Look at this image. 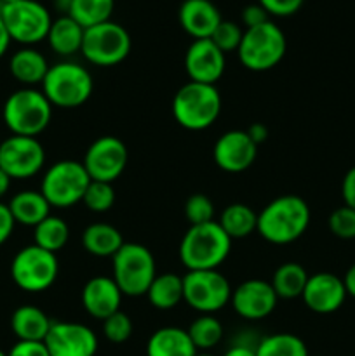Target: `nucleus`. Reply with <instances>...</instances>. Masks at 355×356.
<instances>
[{
	"mask_svg": "<svg viewBox=\"0 0 355 356\" xmlns=\"http://www.w3.org/2000/svg\"><path fill=\"white\" fill-rule=\"evenodd\" d=\"M308 225V204L296 195H282L258 214L256 232L274 245H287L301 238Z\"/></svg>",
	"mask_w": 355,
	"mask_h": 356,
	"instance_id": "f257e3e1",
	"label": "nucleus"
},
{
	"mask_svg": "<svg viewBox=\"0 0 355 356\" xmlns=\"http://www.w3.org/2000/svg\"><path fill=\"white\" fill-rule=\"evenodd\" d=\"M232 242L218 221L190 226L180 243L181 263L188 271L218 270L230 256Z\"/></svg>",
	"mask_w": 355,
	"mask_h": 356,
	"instance_id": "f03ea898",
	"label": "nucleus"
},
{
	"mask_svg": "<svg viewBox=\"0 0 355 356\" xmlns=\"http://www.w3.org/2000/svg\"><path fill=\"white\" fill-rule=\"evenodd\" d=\"M3 124L13 136L37 138L52 120V104L42 90L23 87L10 94L2 108Z\"/></svg>",
	"mask_w": 355,
	"mask_h": 356,
	"instance_id": "7ed1b4c3",
	"label": "nucleus"
},
{
	"mask_svg": "<svg viewBox=\"0 0 355 356\" xmlns=\"http://www.w3.org/2000/svg\"><path fill=\"white\" fill-rule=\"evenodd\" d=\"M221 113V94L216 86L188 82L178 89L173 99L174 120L188 131L209 129Z\"/></svg>",
	"mask_w": 355,
	"mask_h": 356,
	"instance_id": "20e7f679",
	"label": "nucleus"
},
{
	"mask_svg": "<svg viewBox=\"0 0 355 356\" xmlns=\"http://www.w3.org/2000/svg\"><path fill=\"white\" fill-rule=\"evenodd\" d=\"M94 82L89 70L79 63L61 61L49 68L42 92L52 106L77 108L82 106L93 96Z\"/></svg>",
	"mask_w": 355,
	"mask_h": 356,
	"instance_id": "39448f33",
	"label": "nucleus"
},
{
	"mask_svg": "<svg viewBox=\"0 0 355 356\" xmlns=\"http://www.w3.org/2000/svg\"><path fill=\"white\" fill-rule=\"evenodd\" d=\"M285 51L287 40L284 31L270 19L260 26L244 30L237 56L244 68L251 72H268L282 61Z\"/></svg>",
	"mask_w": 355,
	"mask_h": 356,
	"instance_id": "423d86ee",
	"label": "nucleus"
},
{
	"mask_svg": "<svg viewBox=\"0 0 355 356\" xmlns=\"http://www.w3.org/2000/svg\"><path fill=\"white\" fill-rule=\"evenodd\" d=\"M113 280L120 292L129 298L146 296L153 278L157 277V266L153 254L141 243L125 242L113 257Z\"/></svg>",
	"mask_w": 355,
	"mask_h": 356,
	"instance_id": "0eeeda50",
	"label": "nucleus"
},
{
	"mask_svg": "<svg viewBox=\"0 0 355 356\" xmlns=\"http://www.w3.org/2000/svg\"><path fill=\"white\" fill-rule=\"evenodd\" d=\"M0 17L6 24L10 40L24 47H31L45 40L54 21L47 7L37 0L3 3L0 6Z\"/></svg>",
	"mask_w": 355,
	"mask_h": 356,
	"instance_id": "6e6552de",
	"label": "nucleus"
},
{
	"mask_svg": "<svg viewBox=\"0 0 355 356\" xmlns=\"http://www.w3.org/2000/svg\"><path fill=\"white\" fill-rule=\"evenodd\" d=\"M89 183L90 177L82 162L61 160L52 163L44 174L40 193L51 204V207L68 209L82 202Z\"/></svg>",
	"mask_w": 355,
	"mask_h": 356,
	"instance_id": "1a4fd4ad",
	"label": "nucleus"
},
{
	"mask_svg": "<svg viewBox=\"0 0 355 356\" xmlns=\"http://www.w3.org/2000/svg\"><path fill=\"white\" fill-rule=\"evenodd\" d=\"M59 264L56 254L38 245H26L10 263V278L24 292H44L56 282Z\"/></svg>",
	"mask_w": 355,
	"mask_h": 356,
	"instance_id": "9d476101",
	"label": "nucleus"
},
{
	"mask_svg": "<svg viewBox=\"0 0 355 356\" xmlns=\"http://www.w3.org/2000/svg\"><path fill=\"white\" fill-rule=\"evenodd\" d=\"M131 35L115 21L96 24L84 31V58L94 66H115L124 61L131 52Z\"/></svg>",
	"mask_w": 355,
	"mask_h": 356,
	"instance_id": "9b49d317",
	"label": "nucleus"
},
{
	"mask_svg": "<svg viewBox=\"0 0 355 356\" xmlns=\"http://www.w3.org/2000/svg\"><path fill=\"white\" fill-rule=\"evenodd\" d=\"M232 285L218 270L188 271L183 277V301L202 315H212L232 301Z\"/></svg>",
	"mask_w": 355,
	"mask_h": 356,
	"instance_id": "f8f14e48",
	"label": "nucleus"
},
{
	"mask_svg": "<svg viewBox=\"0 0 355 356\" xmlns=\"http://www.w3.org/2000/svg\"><path fill=\"white\" fill-rule=\"evenodd\" d=\"M44 163V146L37 138L10 136L0 143V169L10 179H28L37 176Z\"/></svg>",
	"mask_w": 355,
	"mask_h": 356,
	"instance_id": "ddd939ff",
	"label": "nucleus"
},
{
	"mask_svg": "<svg viewBox=\"0 0 355 356\" xmlns=\"http://www.w3.org/2000/svg\"><path fill=\"white\" fill-rule=\"evenodd\" d=\"M82 163L93 181L113 183L127 165V148L115 136H101L87 148Z\"/></svg>",
	"mask_w": 355,
	"mask_h": 356,
	"instance_id": "4468645a",
	"label": "nucleus"
},
{
	"mask_svg": "<svg viewBox=\"0 0 355 356\" xmlns=\"http://www.w3.org/2000/svg\"><path fill=\"white\" fill-rule=\"evenodd\" d=\"M44 344L51 356H94L97 351L93 329L75 322H52Z\"/></svg>",
	"mask_w": 355,
	"mask_h": 356,
	"instance_id": "2eb2a0df",
	"label": "nucleus"
},
{
	"mask_svg": "<svg viewBox=\"0 0 355 356\" xmlns=\"http://www.w3.org/2000/svg\"><path fill=\"white\" fill-rule=\"evenodd\" d=\"M226 68L225 52L219 51L211 38L194 40L184 54V70L190 82L216 86Z\"/></svg>",
	"mask_w": 355,
	"mask_h": 356,
	"instance_id": "dca6fc26",
	"label": "nucleus"
},
{
	"mask_svg": "<svg viewBox=\"0 0 355 356\" xmlns=\"http://www.w3.org/2000/svg\"><path fill=\"white\" fill-rule=\"evenodd\" d=\"M258 155V145L247 131H228L214 143L212 159L221 170L239 174L249 169Z\"/></svg>",
	"mask_w": 355,
	"mask_h": 356,
	"instance_id": "f3484780",
	"label": "nucleus"
},
{
	"mask_svg": "<svg viewBox=\"0 0 355 356\" xmlns=\"http://www.w3.org/2000/svg\"><path fill=\"white\" fill-rule=\"evenodd\" d=\"M277 294L270 282L246 280L232 292V306L239 316L246 320H263L271 315L277 306Z\"/></svg>",
	"mask_w": 355,
	"mask_h": 356,
	"instance_id": "a211bd4d",
	"label": "nucleus"
},
{
	"mask_svg": "<svg viewBox=\"0 0 355 356\" xmlns=\"http://www.w3.org/2000/svg\"><path fill=\"white\" fill-rule=\"evenodd\" d=\"M347 296L343 278L336 277L334 273L320 271V273L310 275L301 298L306 308L312 309L313 313L329 315L345 305Z\"/></svg>",
	"mask_w": 355,
	"mask_h": 356,
	"instance_id": "6ab92c4d",
	"label": "nucleus"
},
{
	"mask_svg": "<svg viewBox=\"0 0 355 356\" xmlns=\"http://www.w3.org/2000/svg\"><path fill=\"white\" fill-rule=\"evenodd\" d=\"M122 292L113 278H108L100 275L94 277L84 285L82 291V305L84 309L89 313L93 318L106 320L113 313L120 312Z\"/></svg>",
	"mask_w": 355,
	"mask_h": 356,
	"instance_id": "aec40b11",
	"label": "nucleus"
},
{
	"mask_svg": "<svg viewBox=\"0 0 355 356\" xmlns=\"http://www.w3.org/2000/svg\"><path fill=\"white\" fill-rule=\"evenodd\" d=\"M181 28L194 40L211 38L223 17L219 9L211 0H184L178 10Z\"/></svg>",
	"mask_w": 355,
	"mask_h": 356,
	"instance_id": "412c9836",
	"label": "nucleus"
},
{
	"mask_svg": "<svg viewBox=\"0 0 355 356\" xmlns=\"http://www.w3.org/2000/svg\"><path fill=\"white\" fill-rule=\"evenodd\" d=\"M197 353L188 332L180 327H162L146 343V356H197Z\"/></svg>",
	"mask_w": 355,
	"mask_h": 356,
	"instance_id": "4be33fe9",
	"label": "nucleus"
},
{
	"mask_svg": "<svg viewBox=\"0 0 355 356\" xmlns=\"http://www.w3.org/2000/svg\"><path fill=\"white\" fill-rule=\"evenodd\" d=\"M49 68L51 66H49L45 56L33 47H23L10 56V75L26 87H33L44 82Z\"/></svg>",
	"mask_w": 355,
	"mask_h": 356,
	"instance_id": "5701e85b",
	"label": "nucleus"
},
{
	"mask_svg": "<svg viewBox=\"0 0 355 356\" xmlns=\"http://www.w3.org/2000/svg\"><path fill=\"white\" fill-rule=\"evenodd\" d=\"M7 205H9V211L16 225L35 228L38 222L44 221L47 216H51V204L45 200L40 191L35 190L19 191V193L10 198Z\"/></svg>",
	"mask_w": 355,
	"mask_h": 356,
	"instance_id": "b1692460",
	"label": "nucleus"
},
{
	"mask_svg": "<svg viewBox=\"0 0 355 356\" xmlns=\"http://www.w3.org/2000/svg\"><path fill=\"white\" fill-rule=\"evenodd\" d=\"M52 320L37 306H19L10 316V329L17 341H38L44 343Z\"/></svg>",
	"mask_w": 355,
	"mask_h": 356,
	"instance_id": "393cba45",
	"label": "nucleus"
},
{
	"mask_svg": "<svg viewBox=\"0 0 355 356\" xmlns=\"http://www.w3.org/2000/svg\"><path fill=\"white\" fill-rule=\"evenodd\" d=\"M84 28L77 23L75 19L63 14V16L56 17L51 24L47 38L49 47L56 52L58 56H73L80 52L84 42Z\"/></svg>",
	"mask_w": 355,
	"mask_h": 356,
	"instance_id": "a878e982",
	"label": "nucleus"
},
{
	"mask_svg": "<svg viewBox=\"0 0 355 356\" xmlns=\"http://www.w3.org/2000/svg\"><path fill=\"white\" fill-rule=\"evenodd\" d=\"M84 249L96 257H113L124 245L122 233L106 222H94L82 233Z\"/></svg>",
	"mask_w": 355,
	"mask_h": 356,
	"instance_id": "bb28decb",
	"label": "nucleus"
},
{
	"mask_svg": "<svg viewBox=\"0 0 355 356\" xmlns=\"http://www.w3.org/2000/svg\"><path fill=\"white\" fill-rule=\"evenodd\" d=\"M150 305L157 309H173L183 301V277L176 273H162L153 278L148 292H146Z\"/></svg>",
	"mask_w": 355,
	"mask_h": 356,
	"instance_id": "cd10ccee",
	"label": "nucleus"
},
{
	"mask_svg": "<svg viewBox=\"0 0 355 356\" xmlns=\"http://www.w3.org/2000/svg\"><path fill=\"white\" fill-rule=\"evenodd\" d=\"M219 226L232 240H242L258 229V214L246 204H232L219 216Z\"/></svg>",
	"mask_w": 355,
	"mask_h": 356,
	"instance_id": "c85d7f7f",
	"label": "nucleus"
},
{
	"mask_svg": "<svg viewBox=\"0 0 355 356\" xmlns=\"http://www.w3.org/2000/svg\"><path fill=\"white\" fill-rule=\"evenodd\" d=\"M310 275L298 263H284L275 270L270 284L278 299L301 298Z\"/></svg>",
	"mask_w": 355,
	"mask_h": 356,
	"instance_id": "c756f323",
	"label": "nucleus"
},
{
	"mask_svg": "<svg viewBox=\"0 0 355 356\" xmlns=\"http://www.w3.org/2000/svg\"><path fill=\"white\" fill-rule=\"evenodd\" d=\"M115 0H72L68 16L75 19L84 30L111 19Z\"/></svg>",
	"mask_w": 355,
	"mask_h": 356,
	"instance_id": "7c9ffc66",
	"label": "nucleus"
},
{
	"mask_svg": "<svg viewBox=\"0 0 355 356\" xmlns=\"http://www.w3.org/2000/svg\"><path fill=\"white\" fill-rule=\"evenodd\" d=\"M33 238L35 245L56 254L68 243L70 240V228L65 219L58 216H47L42 222L35 226Z\"/></svg>",
	"mask_w": 355,
	"mask_h": 356,
	"instance_id": "2f4dec72",
	"label": "nucleus"
},
{
	"mask_svg": "<svg viewBox=\"0 0 355 356\" xmlns=\"http://www.w3.org/2000/svg\"><path fill=\"white\" fill-rule=\"evenodd\" d=\"M256 356H310L306 344L294 334L281 332L263 337L256 344Z\"/></svg>",
	"mask_w": 355,
	"mask_h": 356,
	"instance_id": "473e14b6",
	"label": "nucleus"
},
{
	"mask_svg": "<svg viewBox=\"0 0 355 356\" xmlns=\"http://www.w3.org/2000/svg\"><path fill=\"white\" fill-rule=\"evenodd\" d=\"M187 332L197 351L212 350L223 339L221 322L212 315H200L198 318H195Z\"/></svg>",
	"mask_w": 355,
	"mask_h": 356,
	"instance_id": "72a5a7b5",
	"label": "nucleus"
},
{
	"mask_svg": "<svg viewBox=\"0 0 355 356\" xmlns=\"http://www.w3.org/2000/svg\"><path fill=\"white\" fill-rule=\"evenodd\" d=\"M82 202L90 212H96V214L108 212L115 204L113 186H111V183L90 179L89 186H87L86 193H84Z\"/></svg>",
	"mask_w": 355,
	"mask_h": 356,
	"instance_id": "f704fd0d",
	"label": "nucleus"
},
{
	"mask_svg": "<svg viewBox=\"0 0 355 356\" xmlns=\"http://www.w3.org/2000/svg\"><path fill=\"white\" fill-rule=\"evenodd\" d=\"M184 218L190 222V226L214 221V204L211 198L202 193L191 195L184 204Z\"/></svg>",
	"mask_w": 355,
	"mask_h": 356,
	"instance_id": "c9c22d12",
	"label": "nucleus"
},
{
	"mask_svg": "<svg viewBox=\"0 0 355 356\" xmlns=\"http://www.w3.org/2000/svg\"><path fill=\"white\" fill-rule=\"evenodd\" d=\"M242 37L244 30L239 24L233 23V21L223 19L214 30V33L211 35V40L214 42V45L219 51H223L226 54V52H233L239 49Z\"/></svg>",
	"mask_w": 355,
	"mask_h": 356,
	"instance_id": "e433bc0d",
	"label": "nucleus"
},
{
	"mask_svg": "<svg viewBox=\"0 0 355 356\" xmlns=\"http://www.w3.org/2000/svg\"><path fill=\"white\" fill-rule=\"evenodd\" d=\"M331 233L341 240H354L355 238V209L338 207L336 211L331 212L327 219Z\"/></svg>",
	"mask_w": 355,
	"mask_h": 356,
	"instance_id": "4c0bfd02",
	"label": "nucleus"
},
{
	"mask_svg": "<svg viewBox=\"0 0 355 356\" xmlns=\"http://www.w3.org/2000/svg\"><path fill=\"white\" fill-rule=\"evenodd\" d=\"M103 334L110 343L122 344L132 336V320L127 313L117 312L103 320Z\"/></svg>",
	"mask_w": 355,
	"mask_h": 356,
	"instance_id": "58836bf2",
	"label": "nucleus"
},
{
	"mask_svg": "<svg viewBox=\"0 0 355 356\" xmlns=\"http://www.w3.org/2000/svg\"><path fill=\"white\" fill-rule=\"evenodd\" d=\"M258 3H260L270 16L285 17L298 13L303 7V3H305V0H258Z\"/></svg>",
	"mask_w": 355,
	"mask_h": 356,
	"instance_id": "ea45409f",
	"label": "nucleus"
},
{
	"mask_svg": "<svg viewBox=\"0 0 355 356\" xmlns=\"http://www.w3.org/2000/svg\"><path fill=\"white\" fill-rule=\"evenodd\" d=\"M240 19H242V24L247 28L260 26V24L270 21V14L260 6V3H249L242 9V14H240Z\"/></svg>",
	"mask_w": 355,
	"mask_h": 356,
	"instance_id": "a19ab883",
	"label": "nucleus"
},
{
	"mask_svg": "<svg viewBox=\"0 0 355 356\" xmlns=\"http://www.w3.org/2000/svg\"><path fill=\"white\" fill-rule=\"evenodd\" d=\"M7 356H51L44 343L38 341H17Z\"/></svg>",
	"mask_w": 355,
	"mask_h": 356,
	"instance_id": "79ce46f5",
	"label": "nucleus"
},
{
	"mask_svg": "<svg viewBox=\"0 0 355 356\" xmlns=\"http://www.w3.org/2000/svg\"><path fill=\"white\" fill-rule=\"evenodd\" d=\"M14 226H16V221H14L13 214H10L9 205L0 202V245H3L10 238Z\"/></svg>",
	"mask_w": 355,
	"mask_h": 356,
	"instance_id": "37998d69",
	"label": "nucleus"
},
{
	"mask_svg": "<svg viewBox=\"0 0 355 356\" xmlns=\"http://www.w3.org/2000/svg\"><path fill=\"white\" fill-rule=\"evenodd\" d=\"M341 197L347 207L355 209V167H352L341 183Z\"/></svg>",
	"mask_w": 355,
	"mask_h": 356,
	"instance_id": "c03bdc74",
	"label": "nucleus"
},
{
	"mask_svg": "<svg viewBox=\"0 0 355 356\" xmlns=\"http://www.w3.org/2000/svg\"><path fill=\"white\" fill-rule=\"evenodd\" d=\"M247 134L253 139L256 145H261V143L267 141L268 138V129L265 124H253L249 129H247Z\"/></svg>",
	"mask_w": 355,
	"mask_h": 356,
	"instance_id": "a18cd8bd",
	"label": "nucleus"
},
{
	"mask_svg": "<svg viewBox=\"0 0 355 356\" xmlns=\"http://www.w3.org/2000/svg\"><path fill=\"white\" fill-rule=\"evenodd\" d=\"M223 356H256V346H249V344H235L230 348Z\"/></svg>",
	"mask_w": 355,
	"mask_h": 356,
	"instance_id": "49530a36",
	"label": "nucleus"
},
{
	"mask_svg": "<svg viewBox=\"0 0 355 356\" xmlns=\"http://www.w3.org/2000/svg\"><path fill=\"white\" fill-rule=\"evenodd\" d=\"M343 284H345V291H347V294L352 296V298H355V263L352 264V266L347 270V273H345Z\"/></svg>",
	"mask_w": 355,
	"mask_h": 356,
	"instance_id": "de8ad7c7",
	"label": "nucleus"
},
{
	"mask_svg": "<svg viewBox=\"0 0 355 356\" xmlns=\"http://www.w3.org/2000/svg\"><path fill=\"white\" fill-rule=\"evenodd\" d=\"M10 42H13V40H10L9 33H7L6 24H3L2 17H0V58H2V56L7 52V49H9Z\"/></svg>",
	"mask_w": 355,
	"mask_h": 356,
	"instance_id": "09e8293b",
	"label": "nucleus"
},
{
	"mask_svg": "<svg viewBox=\"0 0 355 356\" xmlns=\"http://www.w3.org/2000/svg\"><path fill=\"white\" fill-rule=\"evenodd\" d=\"M10 181H13V179H10V177L7 176V174L3 172L2 169H0V198L6 197V193L9 191Z\"/></svg>",
	"mask_w": 355,
	"mask_h": 356,
	"instance_id": "8fccbe9b",
	"label": "nucleus"
},
{
	"mask_svg": "<svg viewBox=\"0 0 355 356\" xmlns=\"http://www.w3.org/2000/svg\"><path fill=\"white\" fill-rule=\"evenodd\" d=\"M56 2V7H58L61 13L68 14V9H70V3H72V0H54Z\"/></svg>",
	"mask_w": 355,
	"mask_h": 356,
	"instance_id": "3c124183",
	"label": "nucleus"
},
{
	"mask_svg": "<svg viewBox=\"0 0 355 356\" xmlns=\"http://www.w3.org/2000/svg\"><path fill=\"white\" fill-rule=\"evenodd\" d=\"M13 2H19V0H0V6H3V3H13Z\"/></svg>",
	"mask_w": 355,
	"mask_h": 356,
	"instance_id": "603ef678",
	"label": "nucleus"
},
{
	"mask_svg": "<svg viewBox=\"0 0 355 356\" xmlns=\"http://www.w3.org/2000/svg\"><path fill=\"white\" fill-rule=\"evenodd\" d=\"M197 356H214V355H209V353H197Z\"/></svg>",
	"mask_w": 355,
	"mask_h": 356,
	"instance_id": "864d4df0",
	"label": "nucleus"
},
{
	"mask_svg": "<svg viewBox=\"0 0 355 356\" xmlns=\"http://www.w3.org/2000/svg\"><path fill=\"white\" fill-rule=\"evenodd\" d=\"M0 356H7V353H3V351L0 350Z\"/></svg>",
	"mask_w": 355,
	"mask_h": 356,
	"instance_id": "5fc2aeb1",
	"label": "nucleus"
}]
</instances>
